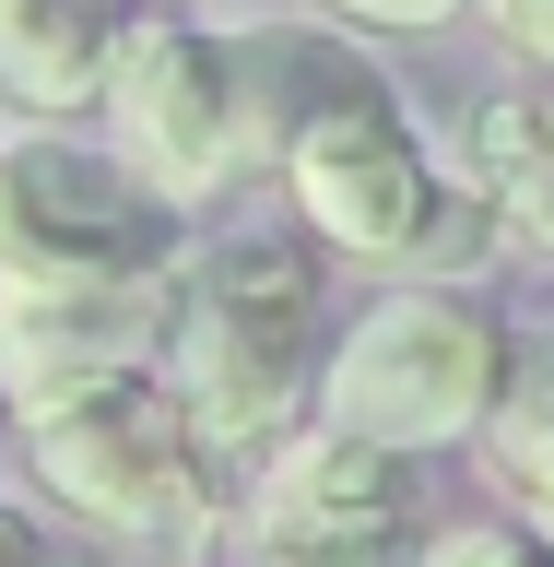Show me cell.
<instances>
[{"instance_id":"5b68a950","label":"cell","mask_w":554,"mask_h":567,"mask_svg":"<svg viewBox=\"0 0 554 567\" xmlns=\"http://www.w3.org/2000/svg\"><path fill=\"white\" fill-rule=\"evenodd\" d=\"M189 213L118 154V131L0 106V272H166Z\"/></svg>"},{"instance_id":"e0dca14e","label":"cell","mask_w":554,"mask_h":567,"mask_svg":"<svg viewBox=\"0 0 554 567\" xmlns=\"http://www.w3.org/2000/svg\"><path fill=\"white\" fill-rule=\"evenodd\" d=\"M0 450H12V402H0Z\"/></svg>"},{"instance_id":"2e32d148","label":"cell","mask_w":554,"mask_h":567,"mask_svg":"<svg viewBox=\"0 0 554 567\" xmlns=\"http://www.w3.org/2000/svg\"><path fill=\"white\" fill-rule=\"evenodd\" d=\"M484 12H495V35H508V48L554 60V0H484Z\"/></svg>"},{"instance_id":"9a60e30c","label":"cell","mask_w":554,"mask_h":567,"mask_svg":"<svg viewBox=\"0 0 554 567\" xmlns=\"http://www.w3.org/2000/svg\"><path fill=\"white\" fill-rule=\"evenodd\" d=\"M237 567H389V544H237Z\"/></svg>"},{"instance_id":"5bb4252c","label":"cell","mask_w":554,"mask_h":567,"mask_svg":"<svg viewBox=\"0 0 554 567\" xmlns=\"http://www.w3.org/2000/svg\"><path fill=\"white\" fill-rule=\"evenodd\" d=\"M331 24H378V35H425V24H449L460 0H318Z\"/></svg>"},{"instance_id":"30bf717a","label":"cell","mask_w":554,"mask_h":567,"mask_svg":"<svg viewBox=\"0 0 554 567\" xmlns=\"http://www.w3.org/2000/svg\"><path fill=\"white\" fill-rule=\"evenodd\" d=\"M460 154H472V202L531 260H554V95H484L472 131H460Z\"/></svg>"},{"instance_id":"3957f363","label":"cell","mask_w":554,"mask_h":567,"mask_svg":"<svg viewBox=\"0 0 554 567\" xmlns=\"http://www.w3.org/2000/svg\"><path fill=\"white\" fill-rule=\"evenodd\" d=\"M12 461H24L35 496H60L83 532H118V544L201 532L212 485H224L166 367H118V379L71 390V402L12 414Z\"/></svg>"},{"instance_id":"7a4b0ae2","label":"cell","mask_w":554,"mask_h":567,"mask_svg":"<svg viewBox=\"0 0 554 567\" xmlns=\"http://www.w3.org/2000/svg\"><path fill=\"white\" fill-rule=\"evenodd\" d=\"M166 379L201 425L212 473H237L295 437L318 414L331 379V331H318V260L295 237H212L177 260V331H166Z\"/></svg>"},{"instance_id":"277c9868","label":"cell","mask_w":554,"mask_h":567,"mask_svg":"<svg viewBox=\"0 0 554 567\" xmlns=\"http://www.w3.org/2000/svg\"><path fill=\"white\" fill-rule=\"evenodd\" d=\"M495 402H508V331H495L484 296L460 284H401L331 343V379H318V414L354 425V437H389V450H460L484 437Z\"/></svg>"},{"instance_id":"9c48e42d","label":"cell","mask_w":554,"mask_h":567,"mask_svg":"<svg viewBox=\"0 0 554 567\" xmlns=\"http://www.w3.org/2000/svg\"><path fill=\"white\" fill-rule=\"evenodd\" d=\"M130 48V0H0V106L83 118Z\"/></svg>"},{"instance_id":"52a82bcc","label":"cell","mask_w":554,"mask_h":567,"mask_svg":"<svg viewBox=\"0 0 554 567\" xmlns=\"http://www.w3.org/2000/svg\"><path fill=\"white\" fill-rule=\"evenodd\" d=\"M177 260L166 272H0V402H71L118 367H166Z\"/></svg>"},{"instance_id":"8fae6325","label":"cell","mask_w":554,"mask_h":567,"mask_svg":"<svg viewBox=\"0 0 554 567\" xmlns=\"http://www.w3.org/2000/svg\"><path fill=\"white\" fill-rule=\"evenodd\" d=\"M484 461H495V496L554 544V379H508V402L484 425Z\"/></svg>"},{"instance_id":"ba28073f","label":"cell","mask_w":554,"mask_h":567,"mask_svg":"<svg viewBox=\"0 0 554 567\" xmlns=\"http://www.w3.org/2000/svg\"><path fill=\"white\" fill-rule=\"evenodd\" d=\"M401 461L414 450L307 414L295 437H272V450L248 461L237 544H401V520H414V473Z\"/></svg>"},{"instance_id":"6da1fadb","label":"cell","mask_w":554,"mask_h":567,"mask_svg":"<svg viewBox=\"0 0 554 567\" xmlns=\"http://www.w3.org/2000/svg\"><path fill=\"white\" fill-rule=\"evenodd\" d=\"M248 83H260V154H272L283 202L318 248L343 260H425L449 237L460 189L437 177L414 106L354 35L272 24L248 35Z\"/></svg>"},{"instance_id":"4fadbf2b","label":"cell","mask_w":554,"mask_h":567,"mask_svg":"<svg viewBox=\"0 0 554 567\" xmlns=\"http://www.w3.org/2000/svg\"><path fill=\"white\" fill-rule=\"evenodd\" d=\"M60 520H71L60 496H12V485H0V567H83Z\"/></svg>"},{"instance_id":"8992f818","label":"cell","mask_w":554,"mask_h":567,"mask_svg":"<svg viewBox=\"0 0 554 567\" xmlns=\"http://www.w3.org/2000/svg\"><path fill=\"white\" fill-rule=\"evenodd\" d=\"M106 131L177 213L224 202L260 166V83H248V35L177 24V12H130V48L106 71Z\"/></svg>"},{"instance_id":"7c38bea8","label":"cell","mask_w":554,"mask_h":567,"mask_svg":"<svg viewBox=\"0 0 554 567\" xmlns=\"http://www.w3.org/2000/svg\"><path fill=\"white\" fill-rule=\"evenodd\" d=\"M425 567H554V544L531 520H460L425 544Z\"/></svg>"}]
</instances>
